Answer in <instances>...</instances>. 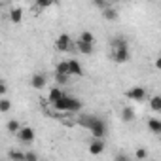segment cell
Returning a JSON list of instances; mask_svg holds the SVG:
<instances>
[{
	"label": "cell",
	"instance_id": "484cf974",
	"mask_svg": "<svg viewBox=\"0 0 161 161\" xmlns=\"http://www.w3.org/2000/svg\"><path fill=\"white\" fill-rule=\"evenodd\" d=\"M53 4H55V0H36V6L42 8V10H46V8H49Z\"/></svg>",
	"mask_w": 161,
	"mask_h": 161
},
{
	"label": "cell",
	"instance_id": "f1b7e54d",
	"mask_svg": "<svg viewBox=\"0 0 161 161\" xmlns=\"http://www.w3.org/2000/svg\"><path fill=\"white\" fill-rule=\"evenodd\" d=\"M36 159H38V155L34 152H27L25 153V161H36Z\"/></svg>",
	"mask_w": 161,
	"mask_h": 161
},
{
	"label": "cell",
	"instance_id": "44dd1931",
	"mask_svg": "<svg viewBox=\"0 0 161 161\" xmlns=\"http://www.w3.org/2000/svg\"><path fill=\"white\" fill-rule=\"evenodd\" d=\"M6 129H8L12 135H15V133H19L21 125H19V121H17V119H10V121L6 123Z\"/></svg>",
	"mask_w": 161,
	"mask_h": 161
},
{
	"label": "cell",
	"instance_id": "2e32d148",
	"mask_svg": "<svg viewBox=\"0 0 161 161\" xmlns=\"http://www.w3.org/2000/svg\"><path fill=\"white\" fill-rule=\"evenodd\" d=\"M103 17H104L106 21H116V19H118V12H116L114 8H108V6H106V8L103 10Z\"/></svg>",
	"mask_w": 161,
	"mask_h": 161
},
{
	"label": "cell",
	"instance_id": "ba28073f",
	"mask_svg": "<svg viewBox=\"0 0 161 161\" xmlns=\"http://www.w3.org/2000/svg\"><path fill=\"white\" fill-rule=\"evenodd\" d=\"M70 44H72V40H70L68 34H61V36L55 40V47H57L59 51H68V49H70Z\"/></svg>",
	"mask_w": 161,
	"mask_h": 161
},
{
	"label": "cell",
	"instance_id": "5bb4252c",
	"mask_svg": "<svg viewBox=\"0 0 161 161\" xmlns=\"http://www.w3.org/2000/svg\"><path fill=\"white\" fill-rule=\"evenodd\" d=\"M121 119L127 121V123L133 121V119H135V110H133L131 106H123V108H121Z\"/></svg>",
	"mask_w": 161,
	"mask_h": 161
},
{
	"label": "cell",
	"instance_id": "4dcf8cb0",
	"mask_svg": "<svg viewBox=\"0 0 161 161\" xmlns=\"http://www.w3.org/2000/svg\"><path fill=\"white\" fill-rule=\"evenodd\" d=\"M153 64H155V68H157V70H161V55L155 59V63H153Z\"/></svg>",
	"mask_w": 161,
	"mask_h": 161
},
{
	"label": "cell",
	"instance_id": "603a6c76",
	"mask_svg": "<svg viewBox=\"0 0 161 161\" xmlns=\"http://www.w3.org/2000/svg\"><path fill=\"white\" fill-rule=\"evenodd\" d=\"M8 157H10L12 161H15V159H19V161H25V153H23V152H17V150H10Z\"/></svg>",
	"mask_w": 161,
	"mask_h": 161
},
{
	"label": "cell",
	"instance_id": "277c9868",
	"mask_svg": "<svg viewBox=\"0 0 161 161\" xmlns=\"http://www.w3.org/2000/svg\"><path fill=\"white\" fill-rule=\"evenodd\" d=\"M104 138H97V136H93V140L89 142V153L91 155H101L103 152H104Z\"/></svg>",
	"mask_w": 161,
	"mask_h": 161
},
{
	"label": "cell",
	"instance_id": "9a60e30c",
	"mask_svg": "<svg viewBox=\"0 0 161 161\" xmlns=\"http://www.w3.org/2000/svg\"><path fill=\"white\" fill-rule=\"evenodd\" d=\"M148 129H150L152 133H155V135H161V121L155 119V118L148 119Z\"/></svg>",
	"mask_w": 161,
	"mask_h": 161
},
{
	"label": "cell",
	"instance_id": "5b68a950",
	"mask_svg": "<svg viewBox=\"0 0 161 161\" xmlns=\"http://www.w3.org/2000/svg\"><path fill=\"white\" fill-rule=\"evenodd\" d=\"M46 84H47V76H46L44 72H36V74L31 78V86H32L34 89H44Z\"/></svg>",
	"mask_w": 161,
	"mask_h": 161
},
{
	"label": "cell",
	"instance_id": "52a82bcc",
	"mask_svg": "<svg viewBox=\"0 0 161 161\" xmlns=\"http://www.w3.org/2000/svg\"><path fill=\"white\" fill-rule=\"evenodd\" d=\"M112 59H114L116 63H127V61H129V46H127V47H118V49H114Z\"/></svg>",
	"mask_w": 161,
	"mask_h": 161
},
{
	"label": "cell",
	"instance_id": "7c38bea8",
	"mask_svg": "<svg viewBox=\"0 0 161 161\" xmlns=\"http://www.w3.org/2000/svg\"><path fill=\"white\" fill-rule=\"evenodd\" d=\"M68 64H70V74H74V76H84V68H82V64H80L76 59H70Z\"/></svg>",
	"mask_w": 161,
	"mask_h": 161
},
{
	"label": "cell",
	"instance_id": "d4e9b609",
	"mask_svg": "<svg viewBox=\"0 0 161 161\" xmlns=\"http://www.w3.org/2000/svg\"><path fill=\"white\" fill-rule=\"evenodd\" d=\"M80 38H82L84 42H89V44L95 42V36H93V32H89V31H84L82 34H80Z\"/></svg>",
	"mask_w": 161,
	"mask_h": 161
},
{
	"label": "cell",
	"instance_id": "7402d4cb",
	"mask_svg": "<svg viewBox=\"0 0 161 161\" xmlns=\"http://www.w3.org/2000/svg\"><path fill=\"white\" fill-rule=\"evenodd\" d=\"M68 78H70V74L55 72V82H57V86H66V84H68Z\"/></svg>",
	"mask_w": 161,
	"mask_h": 161
},
{
	"label": "cell",
	"instance_id": "4316f807",
	"mask_svg": "<svg viewBox=\"0 0 161 161\" xmlns=\"http://www.w3.org/2000/svg\"><path fill=\"white\" fill-rule=\"evenodd\" d=\"M91 4L97 6L99 10H104V8H106V0H91Z\"/></svg>",
	"mask_w": 161,
	"mask_h": 161
},
{
	"label": "cell",
	"instance_id": "4fadbf2b",
	"mask_svg": "<svg viewBox=\"0 0 161 161\" xmlns=\"http://www.w3.org/2000/svg\"><path fill=\"white\" fill-rule=\"evenodd\" d=\"M63 95H64V93H63V89H61V87H51V89H49V95H47V101L53 104V103H55V101H59Z\"/></svg>",
	"mask_w": 161,
	"mask_h": 161
},
{
	"label": "cell",
	"instance_id": "d6986e66",
	"mask_svg": "<svg viewBox=\"0 0 161 161\" xmlns=\"http://www.w3.org/2000/svg\"><path fill=\"white\" fill-rule=\"evenodd\" d=\"M110 44H112V47H114V49H118V47H127V46H129V44H127V40H125L123 36H116V38H112V42H110Z\"/></svg>",
	"mask_w": 161,
	"mask_h": 161
},
{
	"label": "cell",
	"instance_id": "cb8c5ba5",
	"mask_svg": "<svg viewBox=\"0 0 161 161\" xmlns=\"http://www.w3.org/2000/svg\"><path fill=\"white\" fill-rule=\"evenodd\" d=\"M10 108H12V103L6 97H2V101H0V112L6 114V112H10Z\"/></svg>",
	"mask_w": 161,
	"mask_h": 161
},
{
	"label": "cell",
	"instance_id": "1f68e13d",
	"mask_svg": "<svg viewBox=\"0 0 161 161\" xmlns=\"http://www.w3.org/2000/svg\"><path fill=\"white\" fill-rule=\"evenodd\" d=\"M116 159H121V161H125V159H127V155H123V153H118V155H116Z\"/></svg>",
	"mask_w": 161,
	"mask_h": 161
},
{
	"label": "cell",
	"instance_id": "9c48e42d",
	"mask_svg": "<svg viewBox=\"0 0 161 161\" xmlns=\"http://www.w3.org/2000/svg\"><path fill=\"white\" fill-rule=\"evenodd\" d=\"M76 49L80 51V53H84V55H93V44H89V42H84L82 38H78L76 40Z\"/></svg>",
	"mask_w": 161,
	"mask_h": 161
},
{
	"label": "cell",
	"instance_id": "8fae6325",
	"mask_svg": "<svg viewBox=\"0 0 161 161\" xmlns=\"http://www.w3.org/2000/svg\"><path fill=\"white\" fill-rule=\"evenodd\" d=\"M10 21L14 25H19L23 21V8H12L10 10Z\"/></svg>",
	"mask_w": 161,
	"mask_h": 161
},
{
	"label": "cell",
	"instance_id": "30bf717a",
	"mask_svg": "<svg viewBox=\"0 0 161 161\" xmlns=\"http://www.w3.org/2000/svg\"><path fill=\"white\" fill-rule=\"evenodd\" d=\"M68 104H70V97H68V95H63L59 101L53 103V108H55L57 112H68Z\"/></svg>",
	"mask_w": 161,
	"mask_h": 161
},
{
	"label": "cell",
	"instance_id": "ffe728a7",
	"mask_svg": "<svg viewBox=\"0 0 161 161\" xmlns=\"http://www.w3.org/2000/svg\"><path fill=\"white\" fill-rule=\"evenodd\" d=\"M55 72H61V74H70V64H68V61H61V63H57ZM70 76H72V74H70Z\"/></svg>",
	"mask_w": 161,
	"mask_h": 161
},
{
	"label": "cell",
	"instance_id": "8992f818",
	"mask_svg": "<svg viewBox=\"0 0 161 161\" xmlns=\"http://www.w3.org/2000/svg\"><path fill=\"white\" fill-rule=\"evenodd\" d=\"M97 119H99V116H93V114H84V116H80L78 118V125H82V127H86L87 131L97 123Z\"/></svg>",
	"mask_w": 161,
	"mask_h": 161
},
{
	"label": "cell",
	"instance_id": "7a4b0ae2",
	"mask_svg": "<svg viewBox=\"0 0 161 161\" xmlns=\"http://www.w3.org/2000/svg\"><path fill=\"white\" fill-rule=\"evenodd\" d=\"M125 97H127V99H131V101L140 103V101H144V99H146V89H144V87L135 86V87H131L129 91H125Z\"/></svg>",
	"mask_w": 161,
	"mask_h": 161
},
{
	"label": "cell",
	"instance_id": "3957f363",
	"mask_svg": "<svg viewBox=\"0 0 161 161\" xmlns=\"http://www.w3.org/2000/svg\"><path fill=\"white\" fill-rule=\"evenodd\" d=\"M17 138L23 144H32L34 142V129L32 127H21L19 133H17Z\"/></svg>",
	"mask_w": 161,
	"mask_h": 161
},
{
	"label": "cell",
	"instance_id": "ac0fdd59",
	"mask_svg": "<svg viewBox=\"0 0 161 161\" xmlns=\"http://www.w3.org/2000/svg\"><path fill=\"white\" fill-rule=\"evenodd\" d=\"M82 110V103H80L76 97H70V104H68V112H72V114H76V112H80Z\"/></svg>",
	"mask_w": 161,
	"mask_h": 161
},
{
	"label": "cell",
	"instance_id": "f546056e",
	"mask_svg": "<svg viewBox=\"0 0 161 161\" xmlns=\"http://www.w3.org/2000/svg\"><path fill=\"white\" fill-rule=\"evenodd\" d=\"M6 91H8V86H6V82H2V84H0V95H6Z\"/></svg>",
	"mask_w": 161,
	"mask_h": 161
},
{
	"label": "cell",
	"instance_id": "e0dca14e",
	"mask_svg": "<svg viewBox=\"0 0 161 161\" xmlns=\"http://www.w3.org/2000/svg\"><path fill=\"white\" fill-rule=\"evenodd\" d=\"M150 108L153 112H161V95H153L150 99Z\"/></svg>",
	"mask_w": 161,
	"mask_h": 161
},
{
	"label": "cell",
	"instance_id": "83f0119b",
	"mask_svg": "<svg viewBox=\"0 0 161 161\" xmlns=\"http://www.w3.org/2000/svg\"><path fill=\"white\" fill-rule=\"evenodd\" d=\"M146 157H148V152L144 148H138L136 150V159H146Z\"/></svg>",
	"mask_w": 161,
	"mask_h": 161
},
{
	"label": "cell",
	"instance_id": "6da1fadb",
	"mask_svg": "<svg viewBox=\"0 0 161 161\" xmlns=\"http://www.w3.org/2000/svg\"><path fill=\"white\" fill-rule=\"evenodd\" d=\"M89 131H91V135H93V136H97V138H104V136H106V133H108L106 121H104L103 118H99V119H97V123H95Z\"/></svg>",
	"mask_w": 161,
	"mask_h": 161
}]
</instances>
